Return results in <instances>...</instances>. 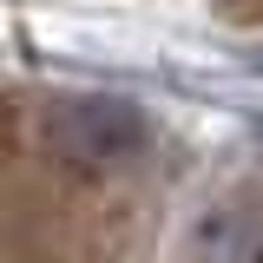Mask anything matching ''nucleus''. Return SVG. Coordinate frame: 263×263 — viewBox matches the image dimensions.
Instances as JSON below:
<instances>
[{"mask_svg":"<svg viewBox=\"0 0 263 263\" xmlns=\"http://www.w3.org/2000/svg\"><path fill=\"white\" fill-rule=\"evenodd\" d=\"M46 138H53V152L66 164L125 171L152 145V112L138 99H119V92H72L46 112Z\"/></svg>","mask_w":263,"mask_h":263,"instance_id":"1","label":"nucleus"}]
</instances>
